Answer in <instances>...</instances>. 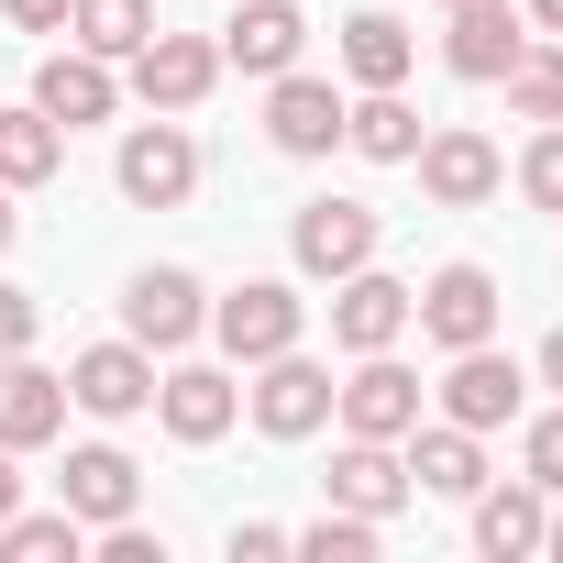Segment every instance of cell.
Instances as JSON below:
<instances>
[{
    "label": "cell",
    "instance_id": "cell-35",
    "mask_svg": "<svg viewBox=\"0 0 563 563\" xmlns=\"http://www.w3.org/2000/svg\"><path fill=\"white\" fill-rule=\"evenodd\" d=\"M541 387L563 398V321H552V343H541Z\"/></svg>",
    "mask_w": 563,
    "mask_h": 563
},
{
    "label": "cell",
    "instance_id": "cell-33",
    "mask_svg": "<svg viewBox=\"0 0 563 563\" xmlns=\"http://www.w3.org/2000/svg\"><path fill=\"white\" fill-rule=\"evenodd\" d=\"M232 552H243V563H288V530H276V519H243Z\"/></svg>",
    "mask_w": 563,
    "mask_h": 563
},
{
    "label": "cell",
    "instance_id": "cell-36",
    "mask_svg": "<svg viewBox=\"0 0 563 563\" xmlns=\"http://www.w3.org/2000/svg\"><path fill=\"white\" fill-rule=\"evenodd\" d=\"M23 508V475H12V442H0V519H12Z\"/></svg>",
    "mask_w": 563,
    "mask_h": 563
},
{
    "label": "cell",
    "instance_id": "cell-34",
    "mask_svg": "<svg viewBox=\"0 0 563 563\" xmlns=\"http://www.w3.org/2000/svg\"><path fill=\"white\" fill-rule=\"evenodd\" d=\"M0 12H12V34H56V23H67V0H0Z\"/></svg>",
    "mask_w": 563,
    "mask_h": 563
},
{
    "label": "cell",
    "instance_id": "cell-11",
    "mask_svg": "<svg viewBox=\"0 0 563 563\" xmlns=\"http://www.w3.org/2000/svg\"><path fill=\"white\" fill-rule=\"evenodd\" d=\"M519 398H530V376H519L497 343H464V354H453V376H442V420H464V431H508V420H519Z\"/></svg>",
    "mask_w": 563,
    "mask_h": 563
},
{
    "label": "cell",
    "instance_id": "cell-10",
    "mask_svg": "<svg viewBox=\"0 0 563 563\" xmlns=\"http://www.w3.org/2000/svg\"><path fill=\"white\" fill-rule=\"evenodd\" d=\"M67 409H89V420H144L155 409V354L122 332V343H89L78 365H67Z\"/></svg>",
    "mask_w": 563,
    "mask_h": 563
},
{
    "label": "cell",
    "instance_id": "cell-17",
    "mask_svg": "<svg viewBox=\"0 0 563 563\" xmlns=\"http://www.w3.org/2000/svg\"><path fill=\"white\" fill-rule=\"evenodd\" d=\"M464 508H475V552H486V563H530V552H541V530H552V497H541L530 475H508V486L486 475Z\"/></svg>",
    "mask_w": 563,
    "mask_h": 563
},
{
    "label": "cell",
    "instance_id": "cell-7",
    "mask_svg": "<svg viewBox=\"0 0 563 563\" xmlns=\"http://www.w3.org/2000/svg\"><path fill=\"white\" fill-rule=\"evenodd\" d=\"M332 420L365 431V442H409V431H420V376L398 365V343H387V354H354V376L332 387Z\"/></svg>",
    "mask_w": 563,
    "mask_h": 563
},
{
    "label": "cell",
    "instance_id": "cell-22",
    "mask_svg": "<svg viewBox=\"0 0 563 563\" xmlns=\"http://www.w3.org/2000/svg\"><path fill=\"white\" fill-rule=\"evenodd\" d=\"M409 486H420V497H475V486H486V431H464V420L409 431Z\"/></svg>",
    "mask_w": 563,
    "mask_h": 563
},
{
    "label": "cell",
    "instance_id": "cell-29",
    "mask_svg": "<svg viewBox=\"0 0 563 563\" xmlns=\"http://www.w3.org/2000/svg\"><path fill=\"white\" fill-rule=\"evenodd\" d=\"M519 122H563V45H519V67L497 78Z\"/></svg>",
    "mask_w": 563,
    "mask_h": 563
},
{
    "label": "cell",
    "instance_id": "cell-16",
    "mask_svg": "<svg viewBox=\"0 0 563 563\" xmlns=\"http://www.w3.org/2000/svg\"><path fill=\"white\" fill-rule=\"evenodd\" d=\"M56 508H78L89 530L133 519V508H144V475H133V453H122V442H78V453H67V475H56Z\"/></svg>",
    "mask_w": 563,
    "mask_h": 563
},
{
    "label": "cell",
    "instance_id": "cell-19",
    "mask_svg": "<svg viewBox=\"0 0 563 563\" xmlns=\"http://www.w3.org/2000/svg\"><path fill=\"white\" fill-rule=\"evenodd\" d=\"M155 420H166L177 442H221V431L243 420V387H232L221 365H166V376H155Z\"/></svg>",
    "mask_w": 563,
    "mask_h": 563
},
{
    "label": "cell",
    "instance_id": "cell-40",
    "mask_svg": "<svg viewBox=\"0 0 563 563\" xmlns=\"http://www.w3.org/2000/svg\"><path fill=\"white\" fill-rule=\"evenodd\" d=\"M442 12H453V0H442Z\"/></svg>",
    "mask_w": 563,
    "mask_h": 563
},
{
    "label": "cell",
    "instance_id": "cell-2",
    "mask_svg": "<svg viewBox=\"0 0 563 563\" xmlns=\"http://www.w3.org/2000/svg\"><path fill=\"white\" fill-rule=\"evenodd\" d=\"M111 177H122V199H133V210H177V199L199 188V133H188L177 111H155V122H133V133H122Z\"/></svg>",
    "mask_w": 563,
    "mask_h": 563
},
{
    "label": "cell",
    "instance_id": "cell-23",
    "mask_svg": "<svg viewBox=\"0 0 563 563\" xmlns=\"http://www.w3.org/2000/svg\"><path fill=\"white\" fill-rule=\"evenodd\" d=\"M343 144H354L365 166H409V155H420V111H409L398 89H365V100H343Z\"/></svg>",
    "mask_w": 563,
    "mask_h": 563
},
{
    "label": "cell",
    "instance_id": "cell-9",
    "mask_svg": "<svg viewBox=\"0 0 563 563\" xmlns=\"http://www.w3.org/2000/svg\"><path fill=\"white\" fill-rule=\"evenodd\" d=\"M210 89H221V45H210V34H166V23H155V34H144V56H133V100H144V111H199Z\"/></svg>",
    "mask_w": 563,
    "mask_h": 563
},
{
    "label": "cell",
    "instance_id": "cell-27",
    "mask_svg": "<svg viewBox=\"0 0 563 563\" xmlns=\"http://www.w3.org/2000/svg\"><path fill=\"white\" fill-rule=\"evenodd\" d=\"M89 552V519L78 508H12V519H0V563H78Z\"/></svg>",
    "mask_w": 563,
    "mask_h": 563
},
{
    "label": "cell",
    "instance_id": "cell-31",
    "mask_svg": "<svg viewBox=\"0 0 563 563\" xmlns=\"http://www.w3.org/2000/svg\"><path fill=\"white\" fill-rule=\"evenodd\" d=\"M519 475H530L541 497H563V398H552V409L519 431Z\"/></svg>",
    "mask_w": 563,
    "mask_h": 563
},
{
    "label": "cell",
    "instance_id": "cell-12",
    "mask_svg": "<svg viewBox=\"0 0 563 563\" xmlns=\"http://www.w3.org/2000/svg\"><path fill=\"white\" fill-rule=\"evenodd\" d=\"M321 497L332 508H354V519H398L420 486H409V464H398V442H365V431H343V453H332V475H321Z\"/></svg>",
    "mask_w": 563,
    "mask_h": 563
},
{
    "label": "cell",
    "instance_id": "cell-20",
    "mask_svg": "<svg viewBox=\"0 0 563 563\" xmlns=\"http://www.w3.org/2000/svg\"><path fill=\"white\" fill-rule=\"evenodd\" d=\"M299 45H310L299 0H243L232 34H221V67H243V78H288V67H299Z\"/></svg>",
    "mask_w": 563,
    "mask_h": 563
},
{
    "label": "cell",
    "instance_id": "cell-25",
    "mask_svg": "<svg viewBox=\"0 0 563 563\" xmlns=\"http://www.w3.org/2000/svg\"><path fill=\"white\" fill-rule=\"evenodd\" d=\"M144 34H155V0H67V45H89L111 67H133Z\"/></svg>",
    "mask_w": 563,
    "mask_h": 563
},
{
    "label": "cell",
    "instance_id": "cell-8",
    "mask_svg": "<svg viewBox=\"0 0 563 563\" xmlns=\"http://www.w3.org/2000/svg\"><path fill=\"white\" fill-rule=\"evenodd\" d=\"M497 276L486 265H442L431 288H409V332H431L442 354H464V343H497Z\"/></svg>",
    "mask_w": 563,
    "mask_h": 563
},
{
    "label": "cell",
    "instance_id": "cell-4",
    "mask_svg": "<svg viewBox=\"0 0 563 563\" xmlns=\"http://www.w3.org/2000/svg\"><path fill=\"white\" fill-rule=\"evenodd\" d=\"M122 332L144 343V354H188L199 332H210V288L188 265H144L133 288H122Z\"/></svg>",
    "mask_w": 563,
    "mask_h": 563
},
{
    "label": "cell",
    "instance_id": "cell-30",
    "mask_svg": "<svg viewBox=\"0 0 563 563\" xmlns=\"http://www.w3.org/2000/svg\"><path fill=\"white\" fill-rule=\"evenodd\" d=\"M519 199H530V210H563V122L530 133V155H519Z\"/></svg>",
    "mask_w": 563,
    "mask_h": 563
},
{
    "label": "cell",
    "instance_id": "cell-38",
    "mask_svg": "<svg viewBox=\"0 0 563 563\" xmlns=\"http://www.w3.org/2000/svg\"><path fill=\"white\" fill-rule=\"evenodd\" d=\"M12 232H23V210H12V188H0V254H12Z\"/></svg>",
    "mask_w": 563,
    "mask_h": 563
},
{
    "label": "cell",
    "instance_id": "cell-13",
    "mask_svg": "<svg viewBox=\"0 0 563 563\" xmlns=\"http://www.w3.org/2000/svg\"><path fill=\"white\" fill-rule=\"evenodd\" d=\"M265 144L276 155H332L343 144V89L332 78H265Z\"/></svg>",
    "mask_w": 563,
    "mask_h": 563
},
{
    "label": "cell",
    "instance_id": "cell-21",
    "mask_svg": "<svg viewBox=\"0 0 563 563\" xmlns=\"http://www.w3.org/2000/svg\"><path fill=\"white\" fill-rule=\"evenodd\" d=\"M56 431H67V376H45L34 354H0V442L34 453V442H56Z\"/></svg>",
    "mask_w": 563,
    "mask_h": 563
},
{
    "label": "cell",
    "instance_id": "cell-15",
    "mask_svg": "<svg viewBox=\"0 0 563 563\" xmlns=\"http://www.w3.org/2000/svg\"><path fill=\"white\" fill-rule=\"evenodd\" d=\"M34 111H45L56 133H78V122H111V111H122V78H111V56H89V45L45 56V67H34Z\"/></svg>",
    "mask_w": 563,
    "mask_h": 563
},
{
    "label": "cell",
    "instance_id": "cell-1",
    "mask_svg": "<svg viewBox=\"0 0 563 563\" xmlns=\"http://www.w3.org/2000/svg\"><path fill=\"white\" fill-rule=\"evenodd\" d=\"M310 332V299L288 288V276H243L232 299H210V343L232 354V365H265V354H288Z\"/></svg>",
    "mask_w": 563,
    "mask_h": 563
},
{
    "label": "cell",
    "instance_id": "cell-18",
    "mask_svg": "<svg viewBox=\"0 0 563 563\" xmlns=\"http://www.w3.org/2000/svg\"><path fill=\"white\" fill-rule=\"evenodd\" d=\"M398 332H409V288H398V276H376V265L332 276V343L343 354H387Z\"/></svg>",
    "mask_w": 563,
    "mask_h": 563
},
{
    "label": "cell",
    "instance_id": "cell-3",
    "mask_svg": "<svg viewBox=\"0 0 563 563\" xmlns=\"http://www.w3.org/2000/svg\"><path fill=\"white\" fill-rule=\"evenodd\" d=\"M243 409H254L265 442H310V431L332 420V365H310L299 343H288V354H265L254 387H243Z\"/></svg>",
    "mask_w": 563,
    "mask_h": 563
},
{
    "label": "cell",
    "instance_id": "cell-6",
    "mask_svg": "<svg viewBox=\"0 0 563 563\" xmlns=\"http://www.w3.org/2000/svg\"><path fill=\"white\" fill-rule=\"evenodd\" d=\"M420 199L431 210H486L497 188H508V155L486 144V133H464V122H442V133H420Z\"/></svg>",
    "mask_w": 563,
    "mask_h": 563
},
{
    "label": "cell",
    "instance_id": "cell-32",
    "mask_svg": "<svg viewBox=\"0 0 563 563\" xmlns=\"http://www.w3.org/2000/svg\"><path fill=\"white\" fill-rule=\"evenodd\" d=\"M34 321H45L34 288H0V354H34Z\"/></svg>",
    "mask_w": 563,
    "mask_h": 563
},
{
    "label": "cell",
    "instance_id": "cell-37",
    "mask_svg": "<svg viewBox=\"0 0 563 563\" xmlns=\"http://www.w3.org/2000/svg\"><path fill=\"white\" fill-rule=\"evenodd\" d=\"M519 23H541V34H563V0H519Z\"/></svg>",
    "mask_w": 563,
    "mask_h": 563
},
{
    "label": "cell",
    "instance_id": "cell-14",
    "mask_svg": "<svg viewBox=\"0 0 563 563\" xmlns=\"http://www.w3.org/2000/svg\"><path fill=\"white\" fill-rule=\"evenodd\" d=\"M519 0H453V34H442V67L453 78H475V89H497L508 67H519Z\"/></svg>",
    "mask_w": 563,
    "mask_h": 563
},
{
    "label": "cell",
    "instance_id": "cell-24",
    "mask_svg": "<svg viewBox=\"0 0 563 563\" xmlns=\"http://www.w3.org/2000/svg\"><path fill=\"white\" fill-rule=\"evenodd\" d=\"M409 56H420V45H409L398 12H354V23H343V78H354V89H398Z\"/></svg>",
    "mask_w": 563,
    "mask_h": 563
},
{
    "label": "cell",
    "instance_id": "cell-28",
    "mask_svg": "<svg viewBox=\"0 0 563 563\" xmlns=\"http://www.w3.org/2000/svg\"><path fill=\"white\" fill-rule=\"evenodd\" d=\"M376 541H387V519H354V508H321L310 530H288L299 563H376Z\"/></svg>",
    "mask_w": 563,
    "mask_h": 563
},
{
    "label": "cell",
    "instance_id": "cell-26",
    "mask_svg": "<svg viewBox=\"0 0 563 563\" xmlns=\"http://www.w3.org/2000/svg\"><path fill=\"white\" fill-rule=\"evenodd\" d=\"M56 166H67V133H56L34 100H23V111H0V188L23 199V188H45Z\"/></svg>",
    "mask_w": 563,
    "mask_h": 563
},
{
    "label": "cell",
    "instance_id": "cell-5",
    "mask_svg": "<svg viewBox=\"0 0 563 563\" xmlns=\"http://www.w3.org/2000/svg\"><path fill=\"white\" fill-rule=\"evenodd\" d=\"M376 243H387V221H376V199H310L299 221H288V254H299V276H354V265H376Z\"/></svg>",
    "mask_w": 563,
    "mask_h": 563
},
{
    "label": "cell",
    "instance_id": "cell-39",
    "mask_svg": "<svg viewBox=\"0 0 563 563\" xmlns=\"http://www.w3.org/2000/svg\"><path fill=\"white\" fill-rule=\"evenodd\" d=\"M541 552H552V563H563V519H552V530H541Z\"/></svg>",
    "mask_w": 563,
    "mask_h": 563
}]
</instances>
